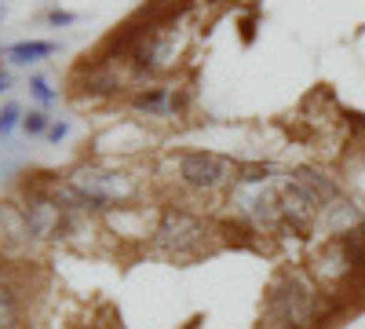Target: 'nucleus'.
Instances as JSON below:
<instances>
[{"mask_svg": "<svg viewBox=\"0 0 365 329\" xmlns=\"http://www.w3.org/2000/svg\"><path fill=\"white\" fill-rule=\"evenodd\" d=\"M48 128H51V117L44 110H29L22 117V132L26 136H48Z\"/></svg>", "mask_w": 365, "mask_h": 329, "instance_id": "aec40b11", "label": "nucleus"}, {"mask_svg": "<svg viewBox=\"0 0 365 329\" xmlns=\"http://www.w3.org/2000/svg\"><path fill=\"white\" fill-rule=\"evenodd\" d=\"M175 55H179L175 29L154 26V29H150V34L143 37V44L132 51L128 70H132L135 81H158L161 74H168V70L175 66Z\"/></svg>", "mask_w": 365, "mask_h": 329, "instance_id": "423d86ee", "label": "nucleus"}, {"mask_svg": "<svg viewBox=\"0 0 365 329\" xmlns=\"http://www.w3.org/2000/svg\"><path fill=\"white\" fill-rule=\"evenodd\" d=\"M44 19H48V26H55V29H58V26H73L81 15H73V11H58V8H55V11H48Z\"/></svg>", "mask_w": 365, "mask_h": 329, "instance_id": "4be33fe9", "label": "nucleus"}, {"mask_svg": "<svg viewBox=\"0 0 365 329\" xmlns=\"http://www.w3.org/2000/svg\"><path fill=\"white\" fill-rule=\"evenodd\" d=\"M274 176H278L274 161H237L234 183H274Z\"/></svg>", "mask_w": 365, "mask_h": 329, "instance_id": "f3484780", "label": "nucleus"}, {"mask_svg": "<svg viewBox=\"0 0 365 329\" xmlns=\"http://www.w3.org/2000/svg\"><path fill=\"white\" fill-rule=\"evenodd\" d=\"M318 223H322L325 242H329V238H344V234H351L354 227H361V223H365V213H361V208H358L351 198H336L332 205L322 208Z\"/></svg>", "mask_w": 365, "mask_h": 329, "instance_id": "f8f14e48", "label": "nucleus"}, {"mask_svg": "<svg viewBox=\"0 0 365 329\" xmlns=\"http://www.w3.org/2000/svg\"><path fill=\"white\" fill-rule=\"evenodd\" d=\"M70 136V121H51V128H48V139L51 143H63Z\"/></svg>", "mask_w": 365, "mask_h": 329, "instance_id": "5701e85b", "label": "nucleus"}, {"mask_svg": "<svg viewBox=\"0 0 365 329\" xmlns=\"http://www.w3.org/2000/svg\"><path fill=\"white\" fill-rule=\"evenodd\" d=\"M278 205H282L285 231H292V234H307L318 223V216H322V201L303 183H296L292 176L278 179Z\"/></svg>", "mask_w": 365, "mask_h": 329, "instance_id": "1a4fd4ad", "label": "nucleus"}, {"mask_svg": "<svg viewBox=\"0 0 365 329\" xmlns=\"http://www.w3.org/2000/svg\"><path fill=\"white\" fill-rule=\"evenodd\" d=\"M289 176L296 179V183L307 187V191L322 201V208H325V205H332L336 198H344V194H340V183H336V179H332L325 168H318V165H299V168H292Z\"/></svg>", "mask_w": 365, "mask_h": 329, "instance_id": "ddd939ff", "label": "nucleus"}, {"mask_svg": "<svg viewBox=\"0 0 365 329\" xmlns=\"http://www.w3.org/2000/svg\"><path fill=\"white\" fill-rule=\"evenodd\" d=\"M29 96H34L41 106H51V103L58 99V92H55V88L48 84V77H41V74H34V77H29Z\"/></svg>", "mask_w": 365, "mask_h": 329, "instance_id": "6ab92c4d", "label": "nucleus"}, {"mask_svg": "<svg viewBox=\"0 0 365 329\" xmlns=\"http://www.w3.org/2000/svg\"><path fill=\"white\" fill-rule=\"evenodd\" d=\"M132 110L146 117H168L172 113V88H139L132 96Z\"/></svg>", "mask_w": 365, "mask_h": 329, "instance_id": "2eb2a0df", "label": "nucleus"}, {"mask_svg": "<svg viewBox=\"0 0 365 329\" xmlns=\"http://www.w3.org/2000/svg\"><path fill=\"white\" fill-rule=\"evenodd\" d=\"M0 329H22V289L11 271H0Z\"/></svg>", "mask_w": 365, "mask_h": 329, "instance_id": "4468645a", "label": "nucleus"}, {"mask_svg": "<svg viewBox=\"0 0 365 329\" xmlns=\"http://www.w3.org/2000/svg\"><path fill=\"white\" fill-rule=\"evenodd\" d=\"M227 213L249 234H282L285 231L278 187L274 183H230Z\"/></svg>", "mask_w": 365, "mask_h": 329, "instance_id": "7ed1b4c3", "label": "nucleus"}, {"mask_svg": "<svg viewBox=\"0 0 365 329\" xmlns=\"http://www.w3.org/2000/svg\"><path fill=\"white\" fill-rule=\"evenodd\" d=\"M340 311V300L325 293L307 271H282L267 289L259 329H322Z\"/></svg>", "mask_w": 365, "mask_h": 329, "instance_id": "f257e3e1", "label": "nucleus"}, {"mask_svg": "<svg viewBox=\"0 0 365 329\" xmlns=\"http://www.w3.org/2000/svg\"><path fill=\"white\" fill-rule=\"evenodd\" d=\"M158 216H154V208H146V205H117L113 213L103 216V223L120 238H150L158 227Z\"/></svg>", "mask_w": 365, "mask_h": 329, "instance_id": "9b49d317", "label": "nucleus"}, {"mask_svg": "<svg viewBox=\"0 0 365 329\" xmlns=\"http://www.w3.org/2000/svg\"><path fill=\"white\" fill-rule=\"evenodd\" d=\"M22 205V216L29 223V234H34V242L44 246V242H58V234H63V223H66V213L51 201V194L41 187V179L22 187V198H15Z\"/></svg>", "mask_w": 365, "mask_h": 329, "instance_id": "0eeeda50", "label": "nucleus"}, {"mask_svg": "<svg viewBox=\"0 0 365 329\" xmlns=\"http://www.w3.org/2000/svg\"><path fill=\"white\" fill-rule=\"evenodd\" d=\"M8 19V4H0V22H4Z\"/></svg>", "mask_w": 365, "mask_h": 329, "instance_id": "393cba45", "label": "nucleus"}, {"mask_svg": "<svg viewBox=\"0 0 365 329\" xmlns=\"http://www.w3.org/2000/svg\"><path fill=\"white\" fill-rule=\"evenodd\" d=\"M0 246L8 253V263H15L19 256L41 249L29 234V223L22 216V205L19 201H0Z\"/></svg>", "mask_w": 365, "mask_h": 329, "instance_id": "9d476101", "label": "nucleus"}, {"mask_svg": "<svg viewBox=\"0 0 365 329\" xmlns=\"http://www.w3.org/2000/svg\"><path fill=\"white\" fill-rule=\"evenodd\" d=\"M55 51H58L55 41H19V44L4 48V59L11 66H34V63H41V59H48Z\"/></svg>", "mask_w": 365, "mask_h": 329, "instance_id": "dca6fc26", "label": "nucleus"}, {"mask_svg": "<svg viewBox=\"0 0 365 329\" xmlns=\"http://www.w3.org/2000/svg\"><path fill=\"white\" fill-rule=\"evenodd\" d=\"M135 77L128 70V63H103V59H91V63L77 66L73 74V88L77 96L84 99H110V96H120L125 88H132Z\"/></svg>", "mask_w": 365, "mask_h": 329, "instance_id": "6e6552de", "label": "nucleus"}, {"mask_svg": "<svg viewBox=\"0 0 365 329\" xmlns=\"http://www.w3.org/2000/svg\"><path fill=\"white\" fill-rule=\"evenodd\" d=\"M146 246L154 256L161 260H175V263H187V260H197V256H208L216 249V231L212 223L190 208H161L158 216V227L154 234L146 238Z\"/></svg>", "mask_w": 365, "mask_h": 329, "instance_id": "f03ea898", "label": "nucleus"}, {"mask_svg": "<svg viewBox=\"0 0 365 329\" xmlns=\"http://www.w3.org/2000/svg\"><path fill=\"white\" fill-rule=\"evenodd\" d=\"M361 158H365V139H361Z\"/></svg>", "mask_w": 365, "mask_h": 329, "instance_id": "a878e982", "label": "nucleus"}, {"mask_svg": "<svg viewBox=\"0 0 365 329\" xmlns=\"http://www.w3.org/2000/svg\"><path fill=\"white\" fill-rule=\"evenodd\" d=\"M307 275L325 289V293H344L351 282H358V267H354V249L344 242V238H329V242L311 256Z\"/></svg>", "mask_w": 365, "mask_h": 329, "instance_id": "39448f33", "label": "nucleus"}, {"mask_svg": "<svg viewBox=\"0 0 365 329\" xmlns=\"http://www.w3.org/2000/svg\"><path fill=\"white\" fill-rule=\"evenodd\" d=\"M22 106L19 103H4V106H0V139H8L15 128H22Z\"/></svg>", "mask_w": 365, "mask_h": 329, "instance_id": "a211bd4d", "label": "nucleus"}, {"mask_svg": "<svg viewBox=\"0 0 365 329\" xmlns=\"http://www.w3.org/2000/svg\"><path fill=\"white\" fill-rule=\"evenodd\" d=\"M8 88H11V74H0V96H4Z\"/></svg>", "mask_w": 365, "mask_h": 329, "instance_id": "b1692460", "label": "nucleus"}, {"mask_svg": "<svg viewBox=\"0 0 365 329\" xmlns=\"http://www.w3.org/2000/svg\"><path fill=\"white\" fill-rule=\"evenodd\" d=\"M19 168H22V161H19V158H11L8 151H0V183L15 179V176H19Z\"/></svg>", "mask_w": 365, "mask_h": 329, "instance_id": "412c9836", "label": "nucleus"}, {"mask_svg": "<svg viewBox=\"0 0 365 329\" xmlns=\"http://www.w3.org/2000/svg\"><path fill=\"white\" fill-rule=\"evenodd\" d=\"M172 172L187 191L212 194V191H223L234 183L237 161L227 154H212V151H179L172 158Z\"/></svg>", "mask_w": 365, "mask_h": 329, "instance_id": "20e7f679", "label": "nucleus"}]
</instances>
